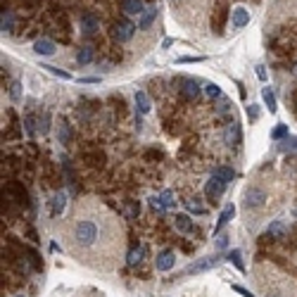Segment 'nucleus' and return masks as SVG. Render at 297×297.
Wrapping results in <instances>:
<instances>
[{
	"instance_id": "f257e3e1",
	"label": "nucleus",
	"mask_w": 297,
	"mask_h": 297,
	"mask_svg": "<svg viewBox=\"0 0 297 297\" xmlns=\"http://www.w3.org/2000/svg\"><path fill=\"white\" fill-rule=\"evenodd\" d=\"M71 235H74V243H76V245H81V247H91V245L98 243L100 229H98V224H95L93 219H79V221L74 224Z\"/></svg>"
},
{
	"instance_id": "f03ea898",
	"label": "nucleus",
	"mask_w": 297,
	"mask_h": 297,
	"mask_svg": "<svg viewBox=\"0 0 297 297\" xmlns=\"http://www.w3.org/2000/svg\"><path fill=\"white\" fill-rule=\"evenodd\" d=\"M216 264H219V257H202V259H195L193 264H188L186 269L181 271V276H193V273H204V271L214 269Z\"/></svg>"
},
{
	"instance_id": "7ed1b4c3",
	"label": "nucleus",
	"mask_w": 297,
	"mask_h": 297,
	"mask_svg": "<svg viewBox=\"0 0 297 297\" xmlns=\"http://www.w3.org/2000/svg\"><path fill=\"white\" fill-rule=\"evenodd\" d=\"M226 181H221V178H216V176H212L209 181H207V186H204V198L209 200L212 204H216V200L224 195V190H226Z\"/></svg>"
},
{
	"instance_id": "20e7f679",
	"label": "nucleus",
	"mask_w": 297,
	"mask_h": 297,
	"mask_svg": "<svg viewBox=\"0 0 297 297\" xmlns=\"http://www.w3.org/2000/svg\"><path fill=\"white\" fill-rule=\"evenodd\" d=\"M2 198H14V200H17V204H29L27 188H24L22 183H14V181H10V183L5 186V190H2Z\"/></svg>"
},
{
	"instance_id": "39448f33",
	"label": "nucleus",
	"mask_w": 297,
	"mask_h": 297,
	"mask_svg": "<svg viewBox=\"0 0 297 297\" xmlns=\"http://www.w3.org/2000/svg\"><path fill=\"white\" fill-rule=\"evenodd\" d=\"M133 31H135V27L124 17V19H119V22H114V27H112V36L117 38L119 43H124V41H129L131 36H133Z\"/></svg>"
},
{
	"instance_id": "423d86ee",
	"label": "nucleus",
	"mask_w": 297,
	"mask_h": 297,
	"mask_svg": "<svg viewBox=\"0 0 297 297\" xmlns=\"http://www.w3.org/2000/svg\"><path fill=\"white\" fill-rule=\"evenodd\" d=\"M264 202H266V193H264L262 188L252 186V188L245 190V207H247V209H252V207H262Z\"/></svg>"
},
{
	"instance_id": "0eeeda50",
	"label": "nucleus",
	"mask_w": 297,
	"mask_h": 297,
	"mask_svg": "<svg viewBox=\"0 0 297 297\" xmlns=\"http://www.w3.org/2000/svg\"><path fill=\"white\" fill-rule=\"evenodd\" d=\"M226 19H229V7L221 2V5H216L214 14H212V29H214V33H224Z\"/></svg>"
},
{
	"instance_id": "6e6552de",
	"label": "nucleus",
	"mask_w": 297,
	"mask_h": 297,
	"mask_svg": "<svg viewBox=\"0 0 297 297\" xmlns=\"http://www.w3.org/2000/svg\"><path fill=\"white\" fill-rule=\"evenodd\" d=\"M176 264V255L171 252V250H162L160 255H157V259H155V266H157V271H171Z\"/></svg>"
},
{
	"instance_id": "1a4fd4ad",
	"label": "nucleus",
	"mask_w": 297,
	"mask_h": 297,
	"mask_svg": "<svg viewBox=\"0 0 297 297\" xmlns=\"http://www.w3.org/2000/svg\"><path fill=\"white\" fill-rule=\"evenodd\" d=\"M288 224L285 221H271L269 229H266V235H269L271 240H285L288 238Z\"/></svg>"
},
{
	"instance_id": "9d476101",
	"label": "nucleus",
	"mask_w": 297,
	"mask_h": 297,
	"mask_svg": "<svg viewBox=\"0 0 297 297\" xmlns=\"http://www.w3.org/2000/svg\"><path fill=\"white\" fill-rule=\"evenodd\" d=\"M231 24H233V29H245L250 24V12L245 7H235L231 14Z\"/></svg>"
},
{
	"instance_id": "9b49d317",
	"label": "nucleus",
	"mask_w": 297,
	"mask_h": 297,
	"mask_svg": "<svg viewBox=\"0 0 297 297\" xmlns=\"http://www.w3.org/2000/svg\"><path fill=\"white\" fill-rule=\"evenodd\" d=\"M65 207H67V195L60 190V193H55L53 200H50V216H60L65 212Z\"/></svg>"
},
{
	"instance_id": "f8f14e48",
	"label": "nucleus",
	"mask_w": 297,
	"mask_h": 297,
	"mask_svg": "<svg viewBox=\"0 0 297 297\" xmlns=\"http://www.w3.org/2000/svg\"><path fill=\"white\" fill-rule=\"evenodd\" d=\"M181 86H183V88H181V93H183L186 100H195V98L200 95V83L193 81V79H183Z\"/></svg>"
},
{
	"instance_id": "ddd939ff",
	"label": "nucleus",
	"mask_w": 297,
	"mask_h": 297,
	"mask_svg": "<svg viewBox=\"0 0 297 297\" xmlns=\"http://www.w3.org/2000/svg\"><path fill=\"white\" fill-rule=\"evenodd\" d=\"M98 27H100V22H98V17H95L93 12L81 14V31H86V33H95Z\"/></svg>"
},
{
	"instance_id": "4468645a",
	"label": "nucleus",
	"mask_w": 297,
	"mask_h": 297,
	"mask_svg": "<svg viewBox=\"0 0 297 297\" xmlns=\"http://www.w3.org/2000/svg\"><path fill=\"white\" fill-rule=\"evenodd\" d=\"M33 53H36V55H43V57H48V55H55V43L48 41V38H38V41L33 43Z\"/></svg>"
},
{
	"instance_id": "2eb2a0df",
	"label": "nucleus",
	"mask_w": 297,
	"mask_h": 297,
	"mask_svg": "<svg viewBox=\"0 0 297 297\" xmlns=\"http://www.w3.org/2000/svg\"><path fill=\"white\" fill-rule=\"evenodd\" d=\"M233 216H235V207H233V204H229V207H226V209L221 212V216H219V221H216V226H214V235H219V233H221V229H224V226L229 224V221L233 219Z\"/></svg>"
},
{
	"instance_id": "dca6fc26",
	"label": "nucleus",
	"mask_w": 297,
	"mask_h": 297,
	"mask_svg": "<svg viewBox=\"0 0 297 297\" xmlns=\"http://www.w3.org/2000/svg\"><path fill=\"white\" fill-rule=\"evenodd\" d=\"M135 107L140 114H148L150 109H152V102H150V98L145 91H135Z\"/></svg>"
},
{
	"instance_id": "f3484780",
	"label": "nucleus",
	"mask_w": 297,
	"mask_h": 297,
	"mask_svg": "<svg viewBox=\"0 0 297 297\" xmlns=\"http://www.w3.org/2000/svg\"><path fill=\"white\" fill-rule=\"evenodd\" d=\"M122 10L126 14H143V0H122Z\"/></svg>"
},
{
	"instance_id": "a211bd4d",
	"label": "nucleus",
	"mask_w": 297,
	"mask_h": 297,
	"mask_svg": "<svg viewBox=\"0 0 297 297\" xmlns=\"http://www.w3.org/2000/svg\"><path fill=\"white\" fill-rule=\"evenodd\" d=\"M174 224H176V229L181 231V233H190V231H193V224H190L188 214H176Z\"/></svg>"
},
{
	"instance_id": "6ab92c4d",
	"label": "nucleus",
	"mask_w": 297,
	"mask_h": 297,
	"mask_svg": "<svg viewBox=\"0 0 297 297\" xmlns=\"http://www.w3.org/2000/svg\"><path fill=\"white\" fill-rule=\"evenodd\" d=\"M214 176H216V178H221V181H226V183H231V181L235 178V171H233L231 166H216Z\"/></svg>"
},
{
	"instance_id": "aec40b11",
	"label": "nucleus",
	"mask_w": 297,
	"mask_h": 297,
	"mask_svg": "<svg viewBox=\"0 0 297 297\" xmlns=\"http://www.w3.org/2000/svg\"><path fill=\"white\" fill-rule=\"evenodd\" d=\"M238 138H240V126L235 122L229 124V129H226V143L233 145V143H238Z\"/></svg>"
},
{
	"instance_id": "412c9836",
	"label": "nucleus",
	"mask_w": 297,
	"mask_h": 297,
	"mask_svg": "<svg viewBox=\"0 0 297 297\" xmlns=\"http://www.w3.org/2000/svg\"><path fill=\"white\" fill-rule=\"evenodd\" d=\"M229 262L235 266L238 271H245V264H243V255H240V250H231L229 252Z\"/></svg>"
},
{
	"instance_id": "4be33fe9",
	"label": "nucleus",
	"mask_w": 297,
	"mask_h": 297,
	"mask_svg": "<svg viewBox=\"0 0 297 297\" xmlns=\"http://www.w3.org/2000/svg\"><path fill=\"white\" fill-rule=\"evenodd\" d=\"M262 98H264V105L271 109V112H276V95L271 93V88H262Z\"/></svg>"
},
{
	"instance_id": "5701e85b",
	"label": "nucleus",
	"mask_w": 297,
	"mask_h": 297,
	"mask_svg": "<svg viewBox=\"0 0 297 297\" xmlns=\"http://www.w3.org/2000/svg\"><path fill=\"white\" fill-rule=\"evenodd\" d=\"M155 17H157V10H155V7H152V10H145V12H143V17H140V22H138V27L148 29L150 24H152V19H155Z\"/></svg>"
},
{
	"instance_id": "b1692460",
	"label": "nucleus",
	"mask_w": 297,
	"mask_h": 297,
	"mask_svg": "<svg viewBox=\"0 0 297 297\" xmlns=\"http://www.w3.org/2000/svg\"><path fill=\"white\" fill-rule=\"evenodd\" d=\"M143 255H145V250H143V247H133V250L129 252V257H126V262H129L131 266H135V264L143 259Z\"/></svg>"
},
{
	"instance_id": "393cba45",
	"label": "nucleus",
	"mask_w": 297,
	"mask_h": 297,
	"mask_svg": "<svg viewBox=\"0 0 297 297\" xmlns=\"http://www.w3.org/2000/svg\"><path fill=\"white\" fill-rule=\"evenodd\" d=\"M86 162L91 166H102L105 164V155L102 152H91V155H86Z\"/></svg>"
},
{
	"instance_id": "a878e982",
	"label": "nucleus",
	"mask_w": 297,
	"mask_h": 297,
	"mask_svg": "<svg viewBox=\"0 0 297 297\" xmlns=\"http://www.w3.org/2000/svg\"><path fill=\"white\" fill-rule=\"evenodd\" d=\"M91 60H93V50H91V48H81V50L76 53V62H79V65H88Z\"/></svg>"
},
{
	"instance_id": "bb28decb",
	"label": "nucleus",
	"mask_w": 297,
	"mask_h": 297,
	"mask_svg": "<svg viewBox=\"0 0 297 297\" xmlns=\"http://www.w3.org/2000/svg\"><path fill=\"white\" fill-rule=\"evenodd\" d=\"M160 202H162V207L164 209H171V207H174V193H171V190H164L162 195H160Z\"/></svg>"
},
{
	"instance_id": "cd10ccee",
	"label": "nucleus",
	"mask_w": 297,
	"mask_h": 297,
	"mask_svg": "<svg viewBox=\"0 0 297 297\" xmlns=\"http://www.w3.org/2000/svg\"><path fill=\"white\" fill-rule=\"evenodd\" d=\"M138 214H140V204L135 202V200H129V202H126V216H129V219H135Z\"/></svg>"
},
{
	"instance_id": "c85d7f7f",
	"label": "nucleus",
	"mask_w": 297,
	"mask_h": 297,
	"mask_svg": "<svg viewBox=\"0 0 297 297\" xmlns=\"http://www.w3.org/2000/svg\"><path fill=\"white\" fill-rule=\"evenodd\" d=\"M271 138L273 140H281V138H288V126L285 124H278L273 131H271Z\"/></svg>"
},
{
	"instance_id": "c756f323",
	"label": "nucleus",
	"mask_w": 297,
	"mask_h": 297,
	"mask_svg": "<svg viewBox=\"0 0 297 297\" xmlns=\"http://www.w3.org/2000/svg\"><path fill=\"white\" fill-rule=\"evenodd\" d=\"M204 93H207V98H221V88H219L216 83H207V86H204Z\"/></svg>"
},
{
	"instance_id": "7c9ffc66",
	"label": "nucleus",
	"mask_w": 297,
	"mask_h": 297,
	"mask_svg": "<svg viewBox=\"0 0 297 297\" xmlns=\"http://www.w3.org/2000/svg\"><path fill=\"white\" fill-rule=\"evenodd\" d=\"M60 140H62V143H69V124L67 122H60Z\"/></svg>"
},
{
	"instance_id": "2f4dec72",
	"label": "nucleus",
	"mask_w": 297,
	"mask_h": 297,
	"mask_svg": "<svg viewBox=\"0 0 297 297\" xmlns=\"http://www.w3.org/2000/svg\"><path fill=\"white\" fill-rule=\"evenodd\" d=\"M2 31H5V33L12 31V14L10 12H2Z\"/></svg>"
},
{
	"instance_id": "473e14b6",
	"label": "nucleus",
	"mask_w": 297,
	"mask_h": 297,
	"mask_svg": "<svg viewBox=\"0 0 297 297\" xmlns=\"http://www.w3.org/2000/svg\"><path fill=\"white\" fill-rule=\"evenodd\" d=\"M186 207H188L190 212H195V214H204V209L198 204V200H188V202H186Z\"/></svg>"
},
{
	"instance_id": "72a5a7b5",
	"label": "nucleus",
	"mask_w": 297,
	"mask_h": 297,
	"mask_svg": "<svg viewBox=\"0 0 297 297\" xmlns=\"http://www.w3.org/2000/svg\"><path fill=\"white\" fill-rule=\"evenodd\" d=\"M283 148L295 150V152H297V138H295V135H288V138H285V140H283Z\"/></svg>"
},
{
	"instance_id": "f704fd0d",
	"label": "nucleus",
	"mask_w": 297,
	"mask_h": 297,
	"mask_svg": "<svg viewBox=\"0 0 297 297\" xmlns=\"http://www.w3.org/2000/svg\"><path fill=\"white\" fill-rule=\"evenodd\" d=\"M233 293H238V295H243V297H255L247 288H243V285H233Z\"/></svg>"
},
{
	"instance_id": "c9c22d12",
	"label": "nucleus",
	"mask_w": 297,
	"mask_h": 297,
	"mask_svg": "<svg viewBox=\"0 0 297 297\" xmlns=\"http://www.w3.org/2000/svg\"><path fill=\"white\" fill-rule=\"evenodd\" d=\"M247 117H250L252 122L259 119V109H257V105H250V107H247Z\"/></svg>"
},
{
	"instance_id": "e433bc0d",
	"label": "nucleus",
	"mask_w": 297,
	"mask_h": 297,
	"mask_svg": "<svg viewBox=\"0 0 297 297\" xmlns=\"http://www.w3.org/2000/svg\"><path fill=\"white\" fill-rule=\"evenodd\" d=\"M43 69H48V71H53L55 76H62V79H69V74H67V71H62V69H57V67H43Z\"/></svg>"
},
{
	"instance_id": "4c0bfd02",
	"label": "nucleus",
	"mask_w": 297,
	"mask_h": 297,
	"mask_svg": "<svg viewBox=\"0 0 297 297\" xmlns=\"http://www.w3.org/2000/svg\"><path fill=\"white\" fill-rule=\"evenodd\" d=\"M226 245H229V235H219V238H216V247H219V250H224Z\"/></svg>"
},
{
	"instance_id": "58836bf2",
	"label": "nucleus",
	"mask_w": 297,
	"mask_h": 297,
	"mask_svg": "<svg viewBox=\"0 0 297 297\" xmlns=\"http://www.w3.org/2000/svg\"><path fill=\"white\" fill-rule=\"evenodd\" d=\"M257 76H259L262 81L266 79V67H264V65H257Z\"/></svg>"
},
{
	"instance_id": "ea45409f",
	"label": "nucleus",
	"mask_w": 297,
	"mask_h": 297,
	"mask_svg": "<svg viewBox=\"0 0 297 297\" xmlns=\"http://www.w3.org/2000/svg\"><path fill=\"white\" fill-rule=\"evenodd\" d=\"M178 62L181 65H186V62H202V57H178Z\"/></svg>"
},
{
	"instance_id": "a19ab883",
	"label": "nucleus",
	"mask_w": 297,
	"mask_h": 297,
	"mask_svg": "<svg viewBox=\"0 0 297 297\" xmlns=\"http://www.w3.org/2000/svg\"><path fill=\"white\" fill-rule=\"evenodd\" d=\"M10 93H12V98H14V100L19 98V83H12V91H10Z\"/></svg>"
},
{
	"instance_id": "79ce46f5",
	"label": "nucleus",
	"mask_w": 297,
	"mask_h": 297,
	"mask_svg": "<svg viewBox=\"0 0 297 297\" xmlns=\"http://www.w3.org/2000/svg\"><path fill=\"white\" fill-rule=\"evenodd\" d=\"M17 297H24V295H17Z\"/></svg>"
}]
</instances>
